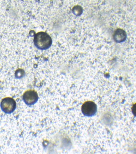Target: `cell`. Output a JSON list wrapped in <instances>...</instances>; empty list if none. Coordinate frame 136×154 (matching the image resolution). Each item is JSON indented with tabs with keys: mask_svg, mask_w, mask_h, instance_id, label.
I'll use <instances>...</instances> for the list:
<instances>
[{
	"mask_svg": "<svg viewBox=\"0 0 136 154\" xmlns=\"http://www.w3.org/2000/svg\"><path fill=\"white\" fill-rule=\"evenodd\" d=\"M34 44L37 49L46 50L51 46L52 38L48 33L41 31L36 33L34 37Z\"/></svg>",
	"mask_w": 136,
	"mask_h": 154,
	"instance_id": "6da1fadb",
	"label": "cell"
},
{
	"mask_svg": "<svg viewBox=\"0 0 136 154\" xmlns=\"http://www.w3.org/2000/svg\"><path fill=\"white\" fill-rule=\"evenodd\" d=\"M0 106L2 111L6 113V114H10L12 113L15 110L17 106V103L15 100L10 97H6L3 99L0 103Z\"/></svg>",
	"mask_w": 136,
	"mask_h": 154,
	"instance_id": "7a4b0ae2",
	"label": "cell"
},
{
	"mask_svg": "<svg viewBox=\"0 0 136 154\" xmlns=\"http://www.w3.org/2000/svg\"><path fill=\"white\" fill-rule=\"evenodd\" d=\"M81 112L84 116L93 117L96 114L97 108L96 103L91 101H87L84 103L81 108Z\"/></svg>",
	"mask_w": 136,
	"mask_h": 154,
	"instance_id": "3957f363",
	"label": "cell"
},
{
	"mask_svg": "<svg viewBox=\"0 0 136 154\" xmlns=\"http://www.w3.org/2000/svg\"><path fill=\"white\" fill-rule=\"evenodd\" d=\"M38 97L37 92L33 90H29L25 92L23 94V100L24 103L28 106H33L37 102Z\"/></svg>",
	"mask_w": 136,
	"mask_h": 154,
	"instance_id": "277c9868",
	"label": "cell"
},
{
	"mask_svg": "<svg viewBox=\"0 0 136 154\" xmlns=\"http://www.w3.org/2000/svg\"><path fill=\"white\" fill-rule=\"evenodd\" d=\"M113 39L116 42H124L126 39V33L123 29H117L115 31L113 34Z\"/></svg>",
	"mask_w": 136,
	"mask_h": 154,
	"instance_id": "5b68a950",
	"label": "cell"
},
{
	"mask_svg": "<svg viewBox=\"0 0 136 154\" xmlns=\"http://www.w3.org/2000/svg\"><path fill=\"white\" fill-rule=\"evenodd\" d=\"M72 12H73L75 15H80L82 13V8L80 6H75L72 8Z\"/></svg>",
	"mask_w": 136,
	"mask_h": 154,
	"instance_id": "8992f818",
	"label": "cell"
},
{
	"mask_svg": "<svg viewBox=\"0 0 136 154\" xmlns=\"http://www.w3.org/2000/svg\"><path fill=\"white\" fill-rule=\"evenodd\" d=\"M21 70L22 69H18V70H17L16 72H15V76H16L17 79L22 78V77H23L24 76V74H22V73H24V71H22V73H20V72H21Z\"/></svg>",
	"mask_w": 136,
	"mask_h": 154,
	"instance_id": "52a82bcc",
	"label": "cell"
}]
</instances>
